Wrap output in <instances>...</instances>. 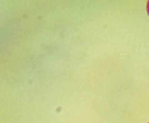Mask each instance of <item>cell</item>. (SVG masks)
Returning <instances> with one entry per match:
<instances>
[{"label":"cell","mask_w":149,"mask_h":123,"mask_svg":"<svg viewBox=\"0 0 149 123\" xmlns=\"http://www.w3.org/2000/svg\"><path fill=\"white\" fill-rule=\"evenodd\" d=\"M146 11H147V15L149 17V0H148L146 3Z\"/></svg>","instance_id":"6da1fadb"},{"label":"cell","mask_w":149,"mask_h":123,"mask_svg":"<svg viewBox=\"0 0 149 123\" xmlns=\"http://www.w3.org/2000/svg\"><path fill=\"white\" fill-rule=\"evenodd\" d=\"M147 123H149V121H148V122H147Z\"/></svg>","instance_id":"7a4b0ae2"}]
</instances>
